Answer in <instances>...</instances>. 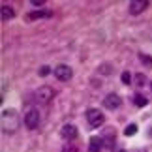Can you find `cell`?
I'll return each instance as SVG.
<instances>
[{
	"label": "cell",
	"instance_id": "7a4b0ae2",
	"mask_svg": "<svg viewBox=\"0 0 152 152\" xmlns=\"http://www.w3.org/2000/svg\"><path fill=\"white\" fill-rule=\"evenodd\" d=\"M25 126L30 128V130H34V128L39 126V113H38V109H30L25 115Z\"/></svg>",
	"mask_w": 152,
	"mask_h": 152
},
{
	"label": "cell",
	"instance_id": "6da1fadb",
	"mask_svg": "<svg viewBox=\"0 0 152 152\" xmlns=\"http://www.w3.org/2000/svg\"><path fill=\"white\" fill-rule=\"evenodd\" d=\"M86 120H88V124L92 128H98L105 122V116H103L102 111H98V109H88L86 111Z\"/></svg>",
	"mask_w": 152,
	"mask_h": 152
},
{
	"label": "cell",
	"instance_id": "ba28073f",
	"mask_svg": "<svg viewBox=\"0 0 152 152\" xmlns=\"http://www.w3.org/2000/svg\"><path fill=\"white\" fill-rule=\"evenodd\" d=\"M49 17H53L51 11H42V10L28 13V19H30V21H34V19H49Z\"/></svg>",
	"mask_w": 152,
	"mask_h": 152
},
{
	"label": "cell",
	"instance_id": "7c38bea8",
	"mask_svg": "<svg viewBox=\"0 0 152 152\" xmlns=\"http://www.w3.org/2000/svg\"><path fill=\"white\" fill-rule=\"evenodd\" d=\"M62 152H79L77 150V147H75V145H72V143H66L62 147Z\"/></svg>",
	"mask_w": 152,
	"mask_h": 152
},
{
	"label": "cell",
	"instance_id": "8fae6325",
	"mask_svg": "<svg viewBox=\"0 0 152 152\" xmlns=\"http://www.w3.org/2000/svg\"><path fill=\"white\" fill-rule=\"evenodd\" d=\"M11 17H13V11L4 6V8H2V21H8V19H11Z\"/></svg>",
	"mask_w": 152,
	"mask_h": 152
},
{
	"label": "cell",
	"instance_id": "d6986e66",
	"mask_svg": "<svg viewBox=\"0 0 152 152\" xmlns=\"http://www.w3.org/2000/svg\"><path fill=\"white\" fill-rule=\"evenodd\" d=\"M45 2H43V0H38V2H36V0H32V6H43Z\"/></svg>",
	"mask_w": 152,
	"mask_h": 152
},
{
	"label": "cell",
	"instance_id": "5bb4252c",
	"mask_svg": "<svg viewBox=\"0 0 152 152\" xmlns=\"http://www.w3.org/2000/svg\"><path fill=\"white\" fill-rule=\"evenodd\" d=\"M122 83H124V85L132 83V73L130 72H122Z\"/></svg>",
	"mask_w": 152,
	"mask_h": 152
},
{
	"label": "cell",
	"instance_id": "5b68a950",
	"mask_svg": "<svg viewBox=\"0 0 152 152\" xmlns=\"http://www.w3.org/2000/svg\"><path fill=\"white\" fill-rule=\"evenodd\" d=\"M103 105H105L107 109H118L120 105H122V100H120L118 94H109V96H105Z\"/></svg>",
	"mask_w": 152,
	"mask_h": 152
},
{
	"label": "cell",
	"instance_id": "277c9868",
	"mask_svg": "<svg viewBox=\"0 0 152 152\" xmlns=\"http://www.w3.org/2000/svg\"><path fill=\"white\" fill-rule=\"evenodd\" d=\"M53 96H55V90L51 88V86H42V88H38L36 92V98L39 103H47L53 100Z\"/></svg>",
	"mask_w": 152,
	"mask_h": 152
},
{
	"label": "cell",
	"instance_id": "4fadbf2b",
	"mask_svg": "<svg viewBox=\"0 0 152 152\" xmlns=\"http://www.w3.org/2000/svg\"><path fill=\"white\" fill-rule=\"evenodd\" d=\"M124 133H126V135H135V133H137V126H135V124H130V126L124 130Z\"/></svg>",
	"mask_w": 152,
	"mask_h": 152
},
{
	"label": "cell",
	"instance_id": "9c48e42d",
	"mask_svg": "<svg viewBox=\"0 0 152 152\" xmlns=\"http://www.w3.org/2000/svg\"><path fill=\"white\" fill-rule=\"evenodd\" d=\"M102 148V137H92L90 139V152H100Z\"/></svg>",
	"mask_w": 152,
	"mask_h": 152
},
{
	"label": "cell",
	"instance_id": "9a60e30c",
	"mask_svg": "<svg viewBox=\"0 0 152 152\" xmlns=\"http://www.w3.org/2000/svg\"><path fill=\"white\" fill-rule=\"evenodd\" d=\"M135 83H137L139 86H143L145 83H147V77H145L143 73H137V75H135Z\"/></svg>",
	"mask_w": 152,
	"mask_h": 152
},
{
	"label": "cell",
	"instance_id": "ac0fdd59",
	"mask_svg": "<svg viewBox=\"0 0 152 152\" xmlns=\"http://www.w3.org/2000/svg\"><path fill=\"white\" fill-rule=\"evenodd\" d=\"M49 73H51L49 66H42V68H39V75H42V77H45V75H49Z\"/></svg>",
	"mask_w": 152,
	"mask_h": 152
},
{
	"label": "cell",
	"instance_id": "e0dca14e",
	"mask_svg": "<svg viewBox=\"0 0 152 152\" xmlns=\"http://www.w3.org/2000/svg\"><path fill=\"white\" fill-rule=\"evenodd\" d=\"M111 72H113V66H109V64H103L100 68V73H111Z\"/></svg>",
	"mask_w": 152,
	"mask_h": 152
},
{
	"label": "cell",
	"instance_id": "8992f818",
	"mask_svg": "<svg viewBox=\"0 0 152 152\" xmlns=\"http://www.w3.org/2000/svg\"><path fill=\"white\" fill-rule=\"evenodd\" d=\"M60 135H62L64 139H68V141H72V139L77 137V128H75L73 124H66V126H62Z\"/></svg>",
	"mask_w": 152,
	"mask_h": 152
},
{
	"label": "cell",
	"instance_id": "2e32d148",
	"mask_svg": "<svg viewBox=\"0 0 152 152\" xmlns=\"http://www.w3.org/2000/svg\"><path fill=\"white\" fill-rule=\"evenodd\" d=\"M139 58H141L143 64H147L148 68H152V58H150V56H147V55H139Z\"/></svg>",
	"mask_w": 152,
	"mask_h": 152
},
{
	"label": "cell",
	"instance_id": "ffe728a7",
	"mask_svg": "<svg viewBox=\"0 0 152 152\" xmlns=\"http://www.w3.org/2000/svg\"><path fill=\"white\" fill-rule=\"evenodd\" d=\"M120 152H126V150H120Z\"/></svg>",
	"mask_w": 152,
	"mask_h": 152
},
{
	"label": "cell",
	"instance_id": "52a82bcc",
	"mask_svg": "<svg viewBox=\"0 0 152 152\" xmlns=\"http://www.w3.org/2000/svg\"><path fill=\"white\" fill-rule=\"evenodd\" d=\"M147 6H148L147 0H133V2H130V13L137 15V13H141L143 10H147Z\"/></svg>",
	"mask_w": 152,
	"mask_h": 152
},
{
	"label": "cell",
	"instance_id": "30bf717a",
	"mask_svg": "<svg viewBox=\"0 0 152 152\" xmlns=\"http://www.w3.org/2000/svg\"><path fill=\"white\" fill-rule=\"evenodd\" d=\"M133 102H135V105L137 107H145V105L148 103V100L145 98L143 94H135V98H133Z\"/></svg>",
	"mask_w": 152,
	"mask_h": 152
},
{
	"label": "cell",
	"instance_id": "3957f363",
	"mask_svg": "<svg viewBox=\"0 0 152 152\" xmlns=\"http://www.w3.org/2000/svg\"><path fill=\"white\" fill-rule=\"evenodd\" d=\"M72 75H73L72 68L66 66V64H60V66L55 68V77L58 81H69V79H72Z\"/></svg>",
	"mask_w": 152,
	"mask_h": 152
}]
</instances>
